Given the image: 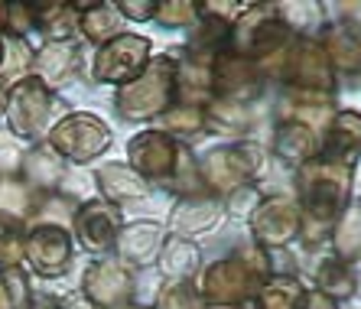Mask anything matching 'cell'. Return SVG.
Returning a JSON list of instances; mask_svg holds the SVG:
<instances>
[{
	"label": "cell",
	"mask_w": 361,
	"mask_h": 309,
	"mask_svg": "<svg viewBox=\"0 0 361 309\" xmlns=\"http://www.w3.org/2000/svg\"><path fill=\"white\" fill-rule=\"evenodd\" d=\"M7 108V88H4V82H0V111Z\"/></svg>",
	"instance_id": "obj_22"
},
{
	"label": "cell",
	"mask_w": 361,
	"mask_h": 309,
	"mask_svg": "<svg viewBox=\"0 0 361 309\" xmlns=\"http://www.w3.org/2000/svg\"><path fill=\"white\" fill-rule=\"evenodd\" d=\"M85 13L78 17V23H82V33L88 36L92 42H98V46H104V42H111L114 36H121V13L114 4H85Z\"/></svg>",
	"instance_id": "obj_13"
},
{
	"label": "cell",
	"mask_w": 361,
	"mask_h": 309,
	"mask_svg": "<svg viewBox=\"0 0 361 309\" xmlns=\"http://www.w3.org/2000/svg\"><path fill=\"white\" fill-rule=\"evenodd\" d=\"M33 17H39V26L56 40H66L78 30V7L72 4H39L33 7Z\"/></svg>",
	"instance_id": "obj_14"
},
{
	"label": "cell",
	"mask_w": 361,
	"mask_h": 309,
	"mask_svg": "<svg viewBox=\"0 0 361 309\" xmlns=\"http://www.w3.org/2000/svg\"><path fill=\"white\" fill-rule=\"evenodd\" d=\"M7 131L13 137H39L52 121L56 95L36 75L20 78L7 95Z\"/></svg>",
	"instance_id": "obj_2"
},
{
	"label": "cell",
	"mask_w": 361,
	"mask_h": 309,
	"mask_svg": "<svg viewBox=\"0 0 361 309\" xmlns=\"http://www.w3.org/2000/svg\"><path fill=\"white\" fill-rule=\"evenodd\" d=\"M134 293V277L121 258H101L85 270L82 296L94 309H124Z\"/></svg>",
	"instance_id": "obj_5"
},
{
	"label": "cell",
	"mask_w": 361,
	"mask_h": 309,
	"mask_svg": "<svg viewBox=\"0 0 361 309\" xmlns=\"http://www.w3.org/2000/svg\"><path fill=\"white\" fill-rule=\"evenodd\" d=\"M30 309H62V303L59 300H52L49 293H39L33 303H30Z\"/></svg>",
	"instance_id": "obj_21"
},
{
	"label": "cell",
	"mask_w": 361,
	"mask_h": 309,
	"mask_svg": "<svg viewBox=\"0 0 361 309\" xmlns=\"http://www.w3.org/2000/svg\"><path fill=\"white\" fill-rule=\"evenodd\" d=\"M111 143V127L94 114H66L59 124L49 131V147L59 157L72 159V163H88L101 150H108Z\"/></svg>",
	"instance_id": "obj_3"
},
{
	"label": "cell",
	"mask_w": 361,
	"mask_h": 309,
	"mask_svg": "<svg viewBox=\"0 0 361 309\" xmlns=\"http://www.w3.org/2000/svg\"><path fill=\"white\" fill-rule=\"evenodd\" d=\"M0 309H30V274L23 267L0 270Z\"/></svg>",
	"instance_id": "obj_15"
},
{
	"label": "cell",
	"mask_w": 361,
	"mask_h": 309,
	"mask_svg": "<svg viewBox=\"0 0 361 309\" xmlns=\"http://www.w3.org/2000/svg\"><path fill=\"white\" fill-rule=\"evenodd\" d=\"M94 186H98V193L104 195L108 205L140 202V199H147V193H150V186L143 183L127 163H104L101 169H94Z\"/></svg>",
	"instance_id": "obj_9"
},
{
	"label": "cell",
	"mask_w": 361,
	"mask_h": 309,
	"mask_svg": "<svg viewBox=\"0 0 361 309\" xmlns=\"http://www.w3.org/2000/svg\"><path fill=\"white\" fill-rule=\"evenodd\" d=\"M33 72V49L26 40L17 36H4V62H0V82L7 78H26Z\"/></svg>",
	"instance_id": "obj_16"
},
{
	"label": "cell",
	"mask_w": 361,
	"mask_h": 309,
	"mask_svg": "<svg viewBox=\"0 0 361 309\" xmlns=\"http://www.w3.org/2000/svg\"><path fill=\"white\" fill-rule=\"evenodd\" d=\"M75 238L85 251L92 254H104L111 244L118 241V228H121V212L118 205L108 202H85L75 209Z\"/></svg>",
	"instance_id": "obj_8"
},
{
	"label": "cell",
	"mask_w": 361,
	"mask_h": 309,
	"mask_svg": "<svg viewBox=\"0 0 361 309\" xmlns=\"http://www.w3.org/2000/svg\"><path fill=\"white\" fill-rule=\"evenodd\" d=\"M82 62V52L72 42H49L33 56V75L39 78L46 88H59V85L72 82V72Z\"/></svg>",
	"instance_id": "obj_10"
},
{
	"label": "cell",
	"mask_w": 361,
	"mask_h": 309,
	"mask_svg": "<svg viewBox=\"0 0 361 309\" xmlns=\"http://www.w3.org/2000/svg\"><path fill=\"white\" fill-rule=\"evenodd\" d=\"M127 150H130L127 166L134 169L143 183L147 179H169L173 166L179 163V147L166 131H143L127 143Z\"/></svg>",
	"instance_id": "obj_7"
},
{
	"label": "cell",
	"mask_w": 361,
	"mask_h": 309,
	"mask_svg": "<svg viewBox=\"0 0 361 309\" xmlns=\"http://www.w3.org/2000/svg\"><path fill=\"white\" fill-rule=\"evenodd\" d=\"M124 309H130V306H124Z\"/></svg>",
	"instance_id": "obj_24"
},
{
	"label": "cell",
	"mask_w": 361,
	"mask_h": 309,
	"mask_svg": "<svg viewBox=\"0 0 361 309\" xmlns=\"http://www.w3.org/2000/svg\"><path fill=\"white\" fill-rule=\"evenodd\" d=\"M0 62H4V36H0Z\"/></svg>",
	"instance_id": "obj_23"
},
{
	"label": "cell",
	"mask_w": 361,
	"mask_h": 309,
	"mask_svg": "<svg viewBox=\"0 0 361 309\" xmlns=\"http://www.w3.org/2000/svg\"><path fill=\"white\" fill-rule=\"evenodd\" d=\"M173 82H176V72H173V62H169L166 56L150 62L134 82H127L118 92V101H114V104H118V114L127 117V121L157 117L169 104Z\"/></svg>",
	"instance_id": "obj_1"
},
{
	"label": "cell",
	"mask_w": 361,
	"mask_h": 309,
	"mask_svg": "<svg viewBox=\"0 0 361 309\" xmlns=\"http://www.w3.org/2000/svg\"><path fill=\"white\" fill-rule=\"evenodd\" d=\"M195 248L189 241H179V238H169L166 248L160 254V267L166 277H173V284H183V277H189V270L195 267Z\"/></svg>",
	"instance_id": "obj_17"
},
{
	"label": "cell",
	"mask_w": 361,
	"mask_h": 309,
	"mask_svg": "<svg viewBox=\"0 0 361 309\" xmlns=\"http://www.w3.org/2000/svg\"><path fill=\"white\" fill-rule=\"evenodd\" d=\"M118 13H124V17L150 20L153 13H157V4H118Z\"/></svg>",
	"instance_id": "obj_20"
},
{
	"label": "cell",
	"mask_w": 361,
	"mask_h": 309,
	"mask_svg": "<svg viewBox=\"0 0 361 309\" xmlns=\"http://www.w3.org/2000/svg\"><path fill=\"white\" fill-rule=\"evenodd\" d=\"M215 222V205L209 202H179L176 209H173V231L179 234H195V231H205V228Z\"/></svg>",
	"instance_id": "obj_18"
},
{
	"label": "cell",
	"mask_w": 361,
	"mask_h": 309,
	"mask_svg": "<svg viewBox=\"0 0 361 309\" xmlns=\"http://www.w3.org/2000/svg\"><path fill=\"white\" fill-rule=\"evenodd\" d=\"M150 66V40L121 33L104 42L94 56V78L111 85H127Z\"/></svg>",
	"instance_id": "obj_4"
},
{
	"label": "cell",
	"mask_w": 361,
	"mask_h": 309,
	"mask_svg": "<svg viewBox=\"0 0 361 309\" xmlns=\"http://www.w3.org/2000/svg\"><path fill=\"white\" fill-rule=\"evenodd\" d=\"M192 13H195V4H157L153 17L166 26H176V23H189Z\"/></svg>",
	"instance_id": "obj_19"
},
{
	"label": "cell",
	"mask_w": 361,
	"mask_h": 309,
	"mask_svg": "<svg viewBox=\"0 0 361 309\" xmlns=\"http://www.w3.org/2000/svg\"><path fill=\"white\" fill-rule=\"evenodd\" d=\"M26 218L0 209V270L20 267V260L26 258Z\"/></svg>",
	"instance_id": "obj_12"
},
{
	"label": "cell",
	"mask_w": 361,
	"mask_h": 309,
	"mask_svg": "<svg viewBox=\"0 0 361 309\" xmlns=\"http://www.w3.org/2000/svg\"><path fill=\"white\" fill-rule=\"evenodd\" d=\"M26 260L39 277H59L72 264V234L62 225H33L26 234Z\"/></svg>",
	"instance_id": "obj_6"
},
{
	"label": "cell",
	"mask_w": 361,
	"mask_h": 309,
	"mask_svg": "<svg viewBox=\"0 0 361 309\" xmlns=\"http://www.w3.org/2000/svg\"><path fill=\"white\" fill-rule=\"evenodd\" d=\"M157 248H160V228L150 222H137V225L118 231V254L124 264H153L157 260Z\"/></svg>",
	"instance_id": "obj_11"
}]
</instances>
